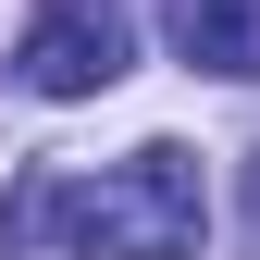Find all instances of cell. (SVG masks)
<instances>
[{"mask_svg": "<svg viewBox=\"0 0 260 260\" xmlns=\"http://www.w3.org/2000/svg\"><path fill=\"white\" fill-rule=\"evenodd\" d=\"M174 50L211 75H260V0H174Z\"/></svg>", "mask_w": 260, "mask_h": 260, "instance_id": "obj_3", "label": "cell"}, {"mask_svg": "<svg viewBox=\"0 0 260 260\" xmlns=\"http://www.w3.org/2000/svg\"><path fill=\"white\" fill-rule=\"evenodd\" d=\"M124 62H137V38H124L112 0H50L13 38V75L38 87V100H100V87H124Z\"/></svg>", "mask_w": 260, "mask_h": 260, "instance_id": "obj_2", "label": "cell"}, {"mask_svg": "<svg viewBox=\"0 0 260 260\" xmlns=\"http://www.w3.org/2000/svg\"><path fill=\"white\" fill-rule=\"evenodd\" d=\"M211 236V186L174 137L124 149L112 174L25 161L0 186V260H186Z\"/></svg>", "mask_w": 260, "mask_h": 260, "instance_id": "obj_1", "label": "cell"}]
</instances>
